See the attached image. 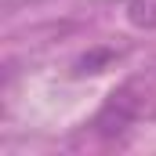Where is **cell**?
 <instances>
[{
    "mask_svg": "<svg viewBox=\"0 0 156 156\" xmlns=\"http://www.w3.org/2000/svg\"><path fill=\"white\" fill-rule=\"evenodd\" d=\"M127 18L138 29H156V0H127Z\"/></svg>",
    "mask_w": 156,
    "mask_h": 156,
    "instance_id": "cell-2",
    "label": "cell"
},
{
    "mask_svg": "<svg viewBox=\"0 0 156 156\" xmlns=\"http://www.w3.org/2000/svg\"><path fill=\"white\" fill-rule=\"evenodd\" d=\"M145 94H138V83H123L109 94V102L102 105V113L94 116V127L102 134H120L123 127H131L134 120L145 113Z\"/></svg>",
    "mask_w": 156,
    "mask_h": 156,
    "instance_id": "cell-1",
    "label": "cell"
}]
</instances>
